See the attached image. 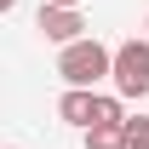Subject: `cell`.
<instances>
[{
	"label": "cell",
	"mask_w": 149,
	"mask_h": 149,
	"mask_svg": "<svg viewBox=\"0 0 149 149\" xmlns=\"http://www.w3.org/2000/svg\"><path fill=\"white\" fill-rule=\"evenodd\" d=\"M57 74H63L69 86H97L103 74H115V52L80 35V40H69V46H63V57H57Z\"/></svg>",
	"instance_id": "1"
},
{
	"label": "cell",
	"mask_w": 149,
	"mask_h": 149,
	"mask_svg": "<svg viewBox=\"0 0 149 149\" xmlns=\"http://www.w3.org/2000/svg\"><path fill=\"white\" fill-rule=\"evenodd\" d=\"M115 92L120 97H149V40H126L115 46Z\"/></svg>",
	"instance_id": "2"
},
{
	"label": "cell",
	"mask_w": 149,
	"mask_h": 149,
	"mask_svg": "<svg viewBox=\"0 0 149 149\" xmlns=\"http://www.w3.org/2000/svg\"><path fill=\"white\" fill-rule=\"evenodd\" d=\"M40 35L46 40H57V46H69V40H80V29H86V17H80V12H74V6H46V0H40Z\"/></svg>",
	"instance_id": "3"
},
{
	"label": "cell",
	"mask_w": 149,
	"mask_h": 149,
	"mask_svg": "<svg viewBox=\"0 0 149 149\" xmlns=\"http://www.w3.org/2000/svg\"><path fill=\"white\" fill-rule=\"evenodd\" d=\"M57 115H63L69 126H92V115H97V92H92V86H69V92H63V103H57Z\"/></svg>",
	"instance_id": "4"
},
{
	"label": "cell",
	"mask_w": 149,
	"mask_h": 149,
	"mask_svg": "<svg viewBox=\"0 0 149 149\" xmlns=\"http://www.w3.org/2000/svg\"><path fill=\"white\" fill-rule=\"evenodd\" d=\"M86 149H132L126 126H86Z\"/></svg>",
	"instance_id": "5"
},
{
	"label": "cell",
	"mask_w": 149,
	"mask_h": 149,
	"mask_svg": "<svg viewBox=\"0 0 149 149\" xmlns=\"http://www.w3.org/2000/svg\"><path fill=\"white\" fill-rule=\"evenodd\" d=\"M92 126H126V109H120V97H97Z\"/></svg>",
	"instance_id": "6"
},
{
	"label": "cell",
	"mask_w": 149,
	"mask_h": 149,
	"mask_svg": "<svg viewBox=\"0 0 149 149\" xmlns=\"http://www.w3.org/2000/svg\"><path fill=\"white\" fill-rule=\"evenodd\" d=\"M126 143H132V149H149V120H143V115L126 120Z\"/></svg>",
	"instance_id": "7"
},
{
	"label": "cell",
	"mask_w": 149,
	"mask_h": 149,
	"mask_svg": "<svg viewBox=\"0 0 149 149\" xmlns=\"http://www.w3.org/2000/svg\"><path fill=\"white\" fill-rule=\"evenodd\" d=\"M0 12H17V0H0Z\"/></svg>",
	"instance_id": "8"
},
{
	"label": "cell",
	"mask_w": 149,
	"mask_h": 149,
	"mask_svg": "<svg viewBox=\"0 0 149 149\" xmlns=\"http://www.w3.org/2000/svg\"><path fill=\"white\" fill-rule=\"evenodd\" d=\"M46 6H80V0H46Z\"/></svg>",
	"instance_id": "9"
},
{
	"label": "cell",
	"mask_w": 149,
	"mask_h": 149,
	"mask_svg": "<svg viewBox=\"0 0 149 149\" xmlns=\"http://www.w3.org/2000/svg\"><path fill=\"white\" fill-rule=\"evenodd\" d=\"M12 149H17V143H12Z\"/></svg>",
	"instance_id": "10"
}]
</instances>
